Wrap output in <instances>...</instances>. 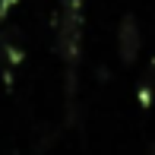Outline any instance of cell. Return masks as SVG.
<instances>
[{
	"label": "cell",
	"mask_w": 155,
	"mask_h": 155,
	"mask_svg": "<svg viewBox=\"0 0 155 155\" xmlns=\"http://www.w3.org/2000/svg\"><path fill=\"white\" fill-rule=\"evenodd\" d=\"M57 54L67 63V98L73 104L76 92V63H79L82 48V3L79 0H60V16H57Z\"/></svg>",
	"instance_id": "cell-1"
},
{
	"label": "cell",
	"mask_w": 155,
	"mask_h": 155,
	"mask_svg": "<svg viewBox=\"0 0 155 155\" xmlns=\"http://www.w3.org/2000/svg\"><path fill=\"white\" fill-rule=\"evenodd\" d=\"M149 155H155V143H152V146H149Z\"/></svg>",
	"instance_id": "cell-4"
},
{
	"label": "cell",
	"mask_w": 155,
	"mask_h": 155,
	"mask_svg": "<svg viewBox=\"0 0 155 155\" xmlns=\"http://www.w3.org/2000/svg\"><path fill=\"white\" fill-rule=\"evenodd\" d=\"M139 48H143V35H139V22L133 13H127L117 25V54H120L124 67H133L139 57Z\"/></svg>",
	"instance_id": "cell-2"
},
{
	"label": "cell",
	"mask_w": 155,
	"mask_h": 155,
	"mask_svg": "<svg viewBox=\"0 0 155 155\" xmlns=\"http://www.w3.org/2000/svg\"><path fill=\"white\" fill-rule=\"evenodd\" d=\"M152 92H155V60L149 63V70L143 76V86H139V108L143 111L152 108Z\"/></svg>",
	"instance_id": "cell-3"
}]
</instances>
